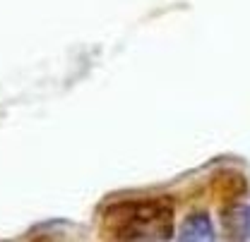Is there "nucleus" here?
<instances>
[{"mask_svg":"<svg viewBox=\"0 0 250 242\" xmlns=\"http://www.w3.org/2000/svg\"><path fill=\"white\" fill-rule=\"evenodd\" d=\"M217 238L214 233V221L205 211H192L186 216L178 230V240L183 242H209Z\"/></svg>","mask_w":250,"mask_h":242,"instance_id":"nucleus-2","label":"nucleus"},{"mask_svg":"<svg viewBox=\"0 0 250 242\" xmlns=\"http://www.w3.org/2000/svg\"><path fill=\"white\" fill-rule=\"evenodd\" d=\"M104 221L121 240H166L173 233V209L166 199L113 204Z\"/></svg>","mask_w":250,"mask_h":242,"instance_id":"nucleus-1","label":"nucleus"},{"mask_svg":"<svg viewBox=\"0 0 250 242\" xmlns=\"http://www.w3.org/2000/svg\"><path fill=\"white\" fill-rule=\"evenodd\" d=\"M224 228L229 238H248L250 235V206L236 204L224 211Z\"/></svg>","mask_w":250,"mask_h":242,"instance_id":"nucleus-3","label":"nucleus"}]
</instances>
